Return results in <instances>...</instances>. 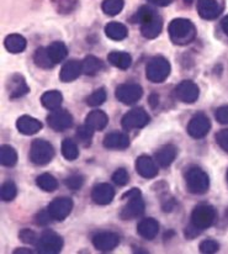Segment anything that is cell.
<instances>
[{
	"mask_svg": "<svg viewBox=\"0 0 228 254\" xmlns=\"http://www.w3.org/2000/svg\"><path fill=\"white\" fill-rule=\"evenodd\" d=\"M136 22L141 24V34L144 39L153 40L163 30V20L149 6H141L136 14Z\"/></svg>",
	"mask_w": 228,
	"mask_h": 254,
	"instance_id": "cell-1",
	"label": "cell"
},
{
	"mask_svg": "<svg viewBox=\"0 0 228 254\" xmlns=\"http://www.w3.org/2000/svg\"><path fill=\"white\" fill-rule=\"evenodd\" d=\"M169 36H171V42L175 45H189L196 37V29L195 25L190 20L182 19H174L169 24L168 27Z\"/></svg>",
	"mask_w": 228,
	"mask_h": 254,
	"instance_id": "cell-2",
	"label": "cell"
},
{
	"mask_svg": "<svg viewBox=\"0 0 228 254\" xmlns=\"http://www.w3.org/2000/svg\"><path fill=\"white\" fill-rule=\"evenodd\" d=\"M185 183L191 194L202 195L209 191L210 178L207 173L200 167H190L185 172Z\"/></svg>",
	"mask_w": 228,
	"mask_h": 254,
	"instance_id": "cell-3",
	"label": "cell"
},
{
	"mask_svg": "<svg viewBox=\"0 0 228 254\" xmlns=\"http://www.w3.org/2000/svg\"><path fill=\"white\" fill-rule=\"evenodd\" d=\"M123 199H127V202L123 206L122 211H121V218L125 221L133 220V218H138L142 216L146 210V205H144V200L142 197L141 190L133 188V189L128 190L126 194H123Z\"/></svg>",
	"mask_w": 228,
	"mask_h": 254,
	"instance_id": "cell-4",
	"label": "cell"
},
{
	"mask_svg": "<svg viewBox=\"0 0 228 254\" xmlns=\"http://www.w3.org/2000/svg\"><path fill=\"white\" fill-rule=\"evenodd\" d=\"M171 65L167 58L163 56H157L153 57L146 65V77L149 82L156 83H163L167 78L171 75Z\"/></svg>",
	"mask_w": 228,
	"mask_h": 254,
	"instance_id": "cell-5",
	"label": "cell"
},
{
	"mask_svg": "<svg viewBox=\"0 0 228 254\" xmlns=\"http://www.w3.org/2000/svg\"><path fill=\"white\" fill-rule=\"evenodd\" d=\"M55 157V148L45 139H35L30 149V159L36 166H46Z\"/></svg>",
	"mask_w": 228,
	"mask_h": 254,
	"instance_id": "cell-6",
	"label": "cell"
},
{
	"mask_svg": "<svg viewBox=\"0 0 228 254\" xmlns=\"http://www.w3.org/2000/svg\"><path fill=\"white\" fill-rule=\"evenodd\" d=\"M216 221V210L209 204H200L192 210L191 225L200 231L207 230Z\"/></svg>",
	"mask_w": 228,
	"mask_h": 254,
	"instance_id": "cell-7",
	"label": "cell"
},
{
	"mask_svg": "<svg viewBox=\"0 0 228 254\" xmlns=\"http://www.w3.org/2000/svg\"><path fill=\"white\" fill-rule=\"evenodd\" d=\"M63 240L58 233L53 231H45L39 237L36 243V250L42 254H57L62 251Z\"/></svg>",
	"mask_w": 228,
	"mask_h": 254,
	"instance_id": "cell-8",
	"label": "cell"
},
{
	"mask_svg": "<svg viewBox=\"0 0 228 254\" xmlns=\"http://www.w3.org/2000/svg\"><path fill=\"white\" fill-rule=\"evenodd\" d=\"M116 99L125 105H132L143 95V89L136 83H125L116 88Z\"/></svg>",
	"mask_w": 228,
	"mask_h": 254,
	"instance_id": "cell-9",
	"label": "cell"
},
{
	"mask_svg": "<svg viewBox=\"0 0 228 254\" xmlns=\"http://www.w3.org/2000/svg\"><path fill=\"white\" fill-rule=\"evenodd\" d=\"M149 121H151V116L148 115V113L143 108H136L125 114L122 118V127L126 131H131V129L147 126Z\"/></svg>",
	"mask_w": 228,
	"mask_h": 254,
	"instance_id": "cell-10",
	"label": "cell"
},
{
	"mask_svg": "<svg viewBox=\"0 0 228 254\" xmlns=\"http://www.w3.org/2000/svg\"><path fill=\"white\" fill-rule=\"evenodd\" d=\"M210 129H211V121L202 113L195 114L187 125V133L195 139L204 138Z\"/></svg>",
	"mask_w": 228,
	"mask_h": 254,
	"instance_id": "cell-11",
	"label": "cell"
},
{
	"mask_svg": "<svg viewBox=\"0 0 228 254\" xmlns=\"http://www.w3.org/2000/svg\"><path fill=\"white\" fill-rule=\"evenodd\" d=\"M73 210V201L69 197H57L47 206V211L55 221H64Z\"/></svg>",
	"mask_w": 228,
	"mask_h": 254,
	"instance_id": "cell-12",
	"label": "cell"
},
{
	"mask_svg": "<svg viewBox=\"0 0 228 254\" xmlns=\"http://www.w3.org/2000/svg\"><path fill=\"white\" fill-rule=\"evenodd\" d=\"M48 126L56 132H63L73 126V116L69 111L57 109L47 118Z\"/></svg>",
	"mask_w": 228,
	"mask_h": 254,
	"instance_id": "cell-13",
	"label": "cell"
},
{
	"mask_svg": "<svg viewBox=\"0 0 228 254\" xmlns=\"http://www.w3.org/2000/svg\"><path fill=\"white\" fill-rule=\"evenodd\" d=\"M224 11V0H197V12L204 20H215Z\"/></svg>",
	"mask_w": 228,
	"mask_h": 254,
	"instance_id": "cell-14",
	"label": "cell"
},
{
	"mask_svg": "<svg viewBox=\"0 0 228 254\" xmlns=\"http://www.w3.org/2000/svg\"><path fill=\"white\" fill-rule=\"evenodd\" d=\"M93 245L99 252H111L120 245V236L115 232H99L93 237Z\"/></svg>",
	"mask_w": 228,
	"mask_h": 254,
	"instance_id": "cell-15",
	"label": "cell"
},
{
	"mask_svg": "<svg viewBox=\"0 0 228 254\" xmlns=\"http://www.w3.org/2000/svg\"><path fill=\"white\" fill-rule=\"evenodd\" d=\"M176 99L184 104H194L200 96V88L191 80H182L175 88Z\"/></svg>",
	"mask_w": 228,
	"mask_h": 254,
	"instance_id": "cell-16",
	"label": "cell"
},
{
	"mask_svg": "<svg viewBox=\"0 0 228 254\" xmlns=\"http://www.w3.org/2000/svg\"><path fill=\"white\" fill-rule=\"evenodd\" d=\"M114 197H115V190L108 183L96 184L91 190V199L96 205L105 206V205L111 204Z\"/></svg>",
	"mask_w": 228,
	"mask_h": 254,
	"instance_id": "cell-17",
	"label": "cell"
},
{
	"mask_svg": "<svg viewBox=\"0 0 228 254\" xmlns=\"http://www.w3.org/2000/svg\"><path fill=\"white\" fill-rule=\"evenodd\" d=\"M136 172L144 179H153L158 175L157 162L148 156H141L136 159Z\"/></svg>",
	"mask_w": 228,
	"mask_h": 254,
	"instance_id": "cell-18",
	"label": "cell"
},
{
	"mask_svg": "<svg viewBox=\"0 0 228 254\" xmlns=\"http://www.w3.org/2000/svg\"><path fill=\"white\" fill-rule=\"evenodd\" d=\"M103 144L108 149H126L130 147V137L125 132H111L106 134Z\"/></svg>",
	"mask_w": 228,
	"mask_h": 254,
	"instance_id": "cell-19",
	"label": "cell"
},
{
	"mask_svg": "<svg viewBox=\"0 0 228 254\" xmlns=\"http://www.w3.org/2000/svg\"><path fill=\"white\" fill-rule=\"evenodd\" d=\"M7 91H9V96L11 99H19L29 94L30 86L27 85L26 80L22 75L14 74L10 77L9 82H7Z\"/></svg>",
	"mask_w": 228,
	"mask_h": 254,
	"instance_id": "cell-20",
	"label": "cell"
},
{
	"mask_svg": "<svg viewBox=\"0 0 228 254\" xmlns=\"http://www.w3.org/2000/svg\"><path fill=\"white\" fill-rule=\"evenodd\" d=\"M16 128L20 133L25 136H31V134H36L42 128V123L32 116L22 115L17 119Z\"/></svg>",
	"mask_w": 228,
	"mask_h": 254,
	"instance_id": "cell-21",
	"label": "cell"
},
{
	"mask_svg": "<svg viewBox=\"0 0 228 254\" xmlns=\"http://www.w3.org/2000/svg\"><path fill=\"white\" fill-rule=\"evenodd\" d=\"M82 73H83L82 62L75 60L68 61L67 63H64L62 69H60L59 79L62 80L63 83H70L73 82V80L78 79Z\"/></svg>",
	"mask_w": 228,
	"mask_h": 254,
	"instance_id": "cell-22",
	"label": "cell"
},
{
	"mask_svg": "<svg viewBox=\"0 0 228 254\" xmlns=\"http://www.w3.org/2000/svg\"><path fill=\"white\" fill-rule=\"evenodd\" d=\"M159 232V223L156 218H143L137 226V233L147 241H152L157 237Z\"/></svg>",
	"mask_w": 228,
	"mask_h": 254,
	"instance_id": "cell-23",
	"label": "cell"
},
{
	"mask_svg": "<svg viewBox=\"0 0 228 254\" xmlns=\"http://www.w3.org/2000/svg\"><path fill=\"white\" fill-rule=\"evenodd\" d=\"M176 154H178V149L173 144H166V146L161 147L158 151L156 152V162L162 167V168H168L173 164L175 161Z\"/></svg>",
	"mask_w": 228,
	"mask_h": 254,
	"instance_id": "cell-24",
	"label": "cell"
},
{
	"mask_svg": "<svg viewBox=\"0 0 228 254\" xmlns=\"http://www.w3.org/2000/svg\"><path fill=\"white\" fill-rule=\"evenodd\" d=\"M85 124L89 125L94 131H103L109 124V116L101 110H94L87 116Z\"/></svg>",
	"mask_w": 228,
	"mask_h": 254,
	"instance_id": "cell-25",
	"label": "cell"
},
{
	"mask_svg": "<svg viewBox=\"0 0 228 254\" xmlns=\"http://www.w3.org/2000/svg\"><path fill=\"white\" fill-rule=\"evenodd\" d=\"M105 35L113 41H122L127 37L128 30L127 27L125 26L121 22H109L105 26Z\"/></svg>",
	"mask_w": 228,
	"mask_h": 254,
	"instance_id": "cell-26",
	"label": "cell"
},
{
	"mask_svg": "<svg viewBox=\"0 0 228 254\" xmlns=\"http://www.w3.org/2000/svg\"><path fill=\"white\" fill-rule=\"evenodd\" d=\"M26 39L19 34H11L9 35V36L5 37L4 40L5 48H6L10 53H14V55L24 52L25 48H26Z\"/></svg>",
	"mask_w": 228,
	"mask_h": 254,
	"instance_id": "cell-27",
	"label": "cell"
},
{
	"mask_svg": "<svg viewBox=\"0 0 228 254\" xmlns=\"http://www.w3.org/2000/svg\"><path fill=\"white\" fill-rule=\"evenodd\" d=\"M41 103L47 110L55 111L57 109H60V105L63 103V95L58 90H48L42 94Z\"/></svg>",
	"mask_w": 228,
	"mask_h": 254,
	"instance_id": "cell-28",
	"label": "cell"
},
{
	"mask_svg": "<svg viewBox=\"0 0 228 254\" xmlns=\"http://www.w3.org/2000/svg\"><path fill=\"white\" fill-rule=\"evenodd\" d=\"M108 61L110 64L114 67L118 68V69L126 70L131 67L132 64V57L126 52H118V51H114L108 56Z\"/></svg>",
	"mask_w": 228,
	"mask_h": 254,
	"instance_id": "cell-29",
	"label": "cell"
},
{
	"mask_svg": "<svg viewBox=\"0 0 228 254\" xmlns=\"http://www.w3.org/2000/svg\"><path fill=\"white\" fill-rule=\"evenodd\" d=\"M46 48H47L48 56H50L51 60H52V62L55 63V64H58V63H60L62 61H64L68 55L67 46L60 41L52 42Z\"/></svg>",
	"mask_w": 228,
	"mask_h": 254,
	"instance_id": "cell-30",
	"label": "cell"
},
{
	"mask_svg": "<svg viewBox=\"0 0 228 254\" xmlns=\"http://www.w3.org/2000/svg\"><path fill=\"white\" fill-rule=\"evenodd\" d=\"M0 163L4 167H14L17 163V152L9 144L0 147Z\"/></svg>",
	"mask_w": 228,
	"mask_h": 254,
	"instance_id": "cell-31",
	"label": "cell"
},
{
	"mask_svg": "<svg viewBox=\"0 0 228 254\" xmlns=\"http://www.w3.org/2000/svg\"><path fill=\"white\" fill-rule=\"evenodd\" d=\"M83 67V74L85 75H95L96 73L100 72L103 68V62L95 56H87L84 60L82 61Z\"/></svg>",
	"mask_w": 228,
	"mask_h": 254,
	"instance_id": "cell-32",
	"label": "cell"
},
{
	"mask_svg": "<svg viewBox=\"0 0 228 254\" xmlns=\"http://www.w3.org/2000/svg\"><path fill=\"white\" fill-rule=\"evenodd\" d=\"M37 187L46 192H53L58 188V182L52 174L44 173L36 178Z\"/></svg>",
	"mask_w": 228,
	"mask_h": 254,
	"instance_id": "cell-33",
	"label": "cell"
},
{
	"mask_svg": "<svg viewBox=\"0 0 228 254\" xmlns=\"http://www.w3.org/2000/svg\"><path fill=\"white\" fill-rule=\"evenodd\" d=\"M35 64L40 68H44V69H51V68L55 67V63L52 62L51 57L48 56L47 48L46 47H40L37 48L36 52L34 56Z\"/></svg>",
	"mask_w": 228,
	"mask_h": 254,
	"instance_id": "cell-34",
	"label": "cell"
},
{
	"mask_svg": "<svg viewBox=\"0 0 228 254\" xmlns=\"http://www.w3.org/2000/svg\"><path fill=\"white\" fill-rule=\"evenodd\" d=\"M60 149H62L63 157H64L67 161H75V159L79 157V149H78L77 143L69 138L63 139Z\"/></svg>",
	"mask_w": 228,
	"mask_h": 254,
	"instance_id": "cell-35",
	"label": "cell"
},
{
	"mask_svg": "<svg viewBox=\"0 0 228 254\" xmlns=\"http://www.w3.org/2000/svg\"><path fill=\"white\" fill-rule=\"evenodd\" d=\"M17 195V188L15 185L14 182L11 180H7L4 184L1 185V189H0V196H1V200L5 202L12 201V200L16 197Z\"/></svg>",
	"mask_w": 228,
	"mask_h": 254,
	"instance_id": "cell-36",
	"label": "cell"
},
{
	"mask_svg": "<svg viewBox=\"0 0 228 254\" xmlns=\"http://www.w3.org/2000/svg\"><path fill=\"white\" fill-rule=\"evenodd\" d=\"M123 4V0H104L103 11L109 16H115L122 11Z\"/></svg>",
	"mask_w": 228,
	"mask_h": 254,
	"instance_id": "cell-37",
	"label": "cell"
},
{
	"mask_svg": "<svg viewBox=\"0 0 228 254\" xmlns=\"http://www.w3.org/2000/svg\"><path fill=\"white\" fill-rule=\"evenodd\" d=\"M106 98H108V95H106L105 89L104 88L96 89L91 95L88 96L87 104L89 106H93V108H95V106H100L105 103Z\"/></svg>",
	"mask_w": 228,
	"mask_h": 254,
	"instance_id": "cell-38",
	"label": "cell"
},
{
	"mask_svg": "<svg viewBox=\"0 0 228 254\" xmlns=\"http://www.w3.org/2000/svg\"><path fill=\"white\" fill-rule=\"evenodd\" d=\"M78 0H55L56 9L60 14H69L75 9Z\"/></svg>",
	"mask_w": 228,
	"mask_h": 254,
	"instance_id": "cell-39",
	"label": "cell"
},
{
	"mask_svg": "<svg viewBox=\"0 0 228 254\" xmlns=\"http://www.w3.org/2000/svg\"><path fill=\"white\" fill-rule=\"evenodd\" d=\"M94 129L91 128L89 125H87V124H84L83 126H80L79 128H78L77 131V137L79 138V141L82 142V143H90L91 138H93L94 136Z\"/></svg>",
	"mask_w": 228,
	"mask_h": 254,
	"instance_id": "cell-40",
	"label": "cell"
},
{
	"mask_svg": "<svg viewBox=\"0 0 228 254\" xmlns=\"http://www.w3.org/2000/svg\"><path fill=\"white\" fill-rule=\"evenodd\" d=\"M67 188L72 190H79L84 184V177L80 174H73L64 180Z\"/></svg>",
	"mask_w": 228,
	"mask_h": 254,
	"instance_id": "cell-41",
	"label": "cell"
},
{
	"mask_svg": "<svg viewBox=\"0 0 228 254\" xmlns=\"http://www.w3.org/2000/svg\"><path fill=\"white\" fill-rule=\"evenodd\" d=\"M113 180L118 187H123V185L130 182V175H128V172L125 168H118L113 174Z\"/></svg>",
	"mask_w": 228,
	"mask_h": 254,
	"instance_id": "cell-42",
	"label": "cell"
},
{
	"mask_svg": "<svg viewBox=\"0 0 228 254\" xmlns=\"http://www.w3.org/2000/svg\"><path fill=\"white\" fill-rule=\"evenodd\" d=\"M220 245L214 240H205L200 243V252L206 253V254H212L219 252Z\"/></svg>",
	"mask_w": 228,
	"mask_h": 254,
	"instance_id": "cell-43",
	"label": "cell"
},
{
	"mask_svg": "<svg viewBox=\"0 0 228 254\" xmlns=\"http://www.w3.org/2000/svg\"><path fill=\"white\" fill-rule=\"evenodd\" d=\"M19 238L22 241V242L26 243V245H35V246H36L37 241H39V237H37L36 233H35L34 231H31V230H27V228L20 231Z\"/></svg>",
	"mask_w": 228,
	"mask_h": 254,
	"instance_id": "cell-44",
	"label": "cell"
},
{
	"mask_svg": "<svg viewBox=\"0 0 228 254\" xmlns=\"http://www.w3.org/2000/svg\"><path fill=\"white\" fill-rule=\"evenodd\" d=\"M216 142L225 152L228 153V129H222L216 134Z\"/></svg>",
	"mask_w": 228,
	"mask_h": 254,
	"instance_id": "cell-45",
	"label": "cell"
},
{
	"mask_svg": "<svg viewBox=\"0 0 228 254\" xmlns=\"http://www.w3.org/2000/svg\"><path fill=\"white\" fill-rule=\"evenodd\" d=\"M215 118L222 125H228V106H221L215 113Z\"/></svg>",
	"mask_w": 228,
	"mask_h": 254,
	"instance_id": "cell-46",
	"label": "cell"
},
{
	"mask_svg": "<svg viewBox=\"0 0 228 254\" xmlns=\"http://www.w3.org/2000/svg\"><path fill=\"white\" fill-rule=\"evenodd\" d=\"M35 220H36L37 225L45 226V225H48V223L52 221V217H51V215L48 213L47 209H46L45 211H41L40 213H37V216L35 217Z\"/></svg>",
	"mask_w": 228,
	"mask_h": 254,
	"instance_id": "cell-47",
	"label": "cell"
},
{
	"mask_svg": "<svg viewBox=\"0 0 228 254\" xmlns=\"http://www.w3.org/2000/svg\"><path fill=\"white\" fill-rule=\"evenodd\" d=\"M148 1L158 6H168L171 4V0H148Z\"/></svg>",
	"mask_w": 228,
	"mask_h": 254,
	"instance_id": "cell-48",
	"label": "cell"
},
{
	"mask_svg": "<svg viewBox=\"0 0 228 254\" xmlns=\"http://www.w3.org/2000/svg\"><path fill=\"white\" fill-rule=\"evenodd\" d=\"M221 29H222V31H224L225 34H226L228 36V15H227V16H225L224 19H222Z\"/></svg>",
	"mask_w": 228,
	"mask_h": 254,
	"instance_id": "cell-49",
	"label": "cell"
},
{
	"mask_svg": "<svg viewBox=\"0 0 228 254\" xmlns=\"http://www.w3.org/2000/svg\"><path fill=\"white\" fill-rule=\"evenodd\" d=\"M149 101H151V105L154 108V106H156V104L159 103V96L157 95V94H152L151 98H149Z\"/></svg>",
	"mask_w": 228,
	"mask_h": 254,
	"instance_id": "cell-50",
	"label": "cell"
},
{
	"mask_svg": "<svg viewBox=\"0 0 228 254\" xmlns=\"http://www.w3.org/2000/svg\"><path fill=\"white\" fill-rule=\"evenodd\" d=\"M14 253H32V251L26 250V248H17L16 251H14Z\"/></svg>",
	"mask_w": 228,
	"mask_h": 254,
	"instance_id": "cell-51",
	"label": "cell"
},
{
	"mask_svg": "<svg viewBox=\"0 0 228 254\" xmlns=\"http://www.w3.org/2000/svg\"><path fill=\"white\" fill-rule=\"evenodd\" d=\"M184 1L186 5H190V4H192V1H194V0H184Z\"/></svg>",
	"mask_w": 228,
	"mask_h": 254,
	"instance_id": "cell-52",
	"label": "cell"
},
{
	"mask_svg": "<svg viewBox=\"0 0 228 254\" xmlns=\"http://www.w3.org/2000/svg\"><path fill=\"white\" fill-rule=\"evenodd\" d=\"M226 217L228 218V209H227V211H226Z\"/></svg>",
	"mask_w": 228,
	"mask_h": 254,
	"instance_id": "cell-53",
	"label": "cell"
},
{
	"mask_svg": "<svg viewBox=\"0 0 228 254\" xmlns=\"http://www.w3.org/2000/svg\"><path fill=\"white\" fill-rule=\"evenodd\" d=\"M227 182H228V170H227Z\"/></svg>",
	"mask_w": 228,
	"mask_h": 254,
	"instance_id": "cell-54",
	"label": "cell"
}]
</instances>
